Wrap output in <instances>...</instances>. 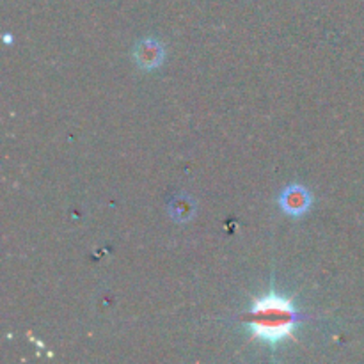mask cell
Segmentation results:
<instances>
[{
  "label": "cell",
  "mask_w": 364,
  "mask_h": 364,
  "mask_svg": "<svg viewBox=\"0 0 364 364\" xmlns=\"http://www.w3.org/2000/svg\"><path fill=\"white\" fill-rule=\"evenodd\" d=\"M134 57L142 70H155L162 64L166 50H164L162 43L156 39H144L135 46Z\"/></svg>",
  "instance_id": "cell-3"
},
{
  "label": "cell",
  "mask_w": 364,
  "mask_h": 364,
  "mask_svg": "<svg viewBox=\"0 0 364 364\" xmlns=\"http://www.w3.org/2000/svg\"><path fill=\"white\" fill-rule=\"evenodd\" d=\"M299 320L301 315L295 311L291 302L270 291L249 309L245 327L255 338L276 345L277 341L291 336Z\"/></svg>",
  "instance_id": "cell-1"
},
{
  "label": "cell",
  "mask_w": 364,
  "mask_h": 364,
  "mask_svg": "<svg viewBox=\"0 0 364 364\" xmlns=\"http://www.w3.org/2000/svg\"><path fill=\"white\" fill-rule=\"evenodd\" d=\"M281 208L288 213V215L299 217L302 213H306L311 206V194L306 187L299 183H291L288 185L287 188L283 191L279 198Z\"/></svg>",
  "instance_id": "cell-2"
},
{
  "label": "cell",
  "mask_w": 364,
  "mask_h": 364,
  "mask_svg": "<svg viewBox=\"0 0 364 364\" xmlns=\"http://www.w3.org/2000/svg\"><path fill=\"white\" fill-rule=\"evenodd\" d=\"M196 212V205L188 196H176L169 205V213L176 223H187Z\"/></svg>",
  "instance_id": "cell-4"
}]
</instances>
